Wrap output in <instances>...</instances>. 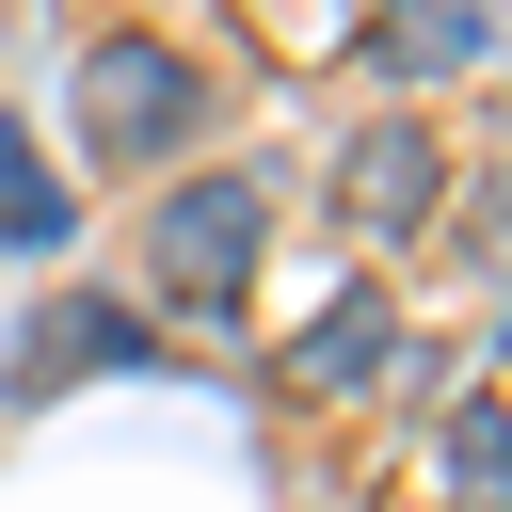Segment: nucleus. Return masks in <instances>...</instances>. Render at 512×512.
<instances>
[{
	"label": "nucleus",
	"instance_id": "obj_1",
	"mask_svg": "<svg viewBox=\"0 0 512 512\" xmlns=\"http://www.w3.org/2000/svg\"><path fill=\"white\" fill-rule=\"evenodd\" d=\"M192 128H208V64L176 32H96L80 48V160L160 176V160H192Z\"/></svg>",
	"mask_w": 512,
	"mask_h": 512
},
{
	"label": "nucleus",
	"instance_id": "obj_2",
	"mask_svg": "<svg viewBox=\"0 0 512 512\" xmlns=\"http://www.w3.org/2000/svg\"><path fill=\"white\" fill-rule=\"evenodd\" d=\"M256 256H272V176H256V160H208V176H176V192L144 208V288L192 304V320H224V304L256 288Z\"/></svg>",
	"mask_w": 512,
	"mask_h": 512
},
{
	"label": "nucleus",
	"instance_id": "obj_3",
	"mask_svg": "<svg viewBox=\"0 0 512 512\" xmlns=\"http://www.w3.org/2000/svg\"><path fill=\"white\" fill-rule=\"evenodd\" d=\"M336 208H352L368 240H400V224H432V208H448V144H432L416 112H368V128L336 144Z\"/></svg>",
	"mask_w": 512,
	"mask_h": 512
},
{
	"label": "nucleus",
	"instance_id": "obj_4",
	"mask_svg": "<svg viewBox=\"0 0 512 512\" xmlns=\"http://www.w3.org/2000/svg\"><path fill=\"white\" fill-rule=\"evenodd\" d=\"M80 368H144V320H128V304H96V288H64V304H32V320H16L0 400H48V384H80Z\"/></svg>",
	"mask_w": 512,
	"mask_h": 512
},
{
	"label": "nucleus",
	"instance_id": "obj_5",
	"mask_svg": "<svg viewBox=\"0 0 512 512\" xmlns=\"http://www.w3.org/2000/svg\"><path fill=\"white\" fill-rule=\"evenodd\" d=\"M384 368H400V304L352 272V288L288 336V400H352V384H384Z\"/></svg>",
	"mask_w": 512,
	"mask_h": 512
},
{
	"label": "nucleus",
	"instance_id": "obj_6",
	"mask_svg": "<svg viewBox=\"0 0 512 512\" xmlns=\"http://www.w3.org/2000/svg\"><path fill=\"white\" fill-rule=\"evenodd\" d=\"M368 64H384L400 96L480 80V64H496V16H480V0H416V16H384V32H368Z\"/></svg>",
	"mask_w": 512,
	"mask_h": 512
},
{
	"label": "nucleus",
	"instance_id": "obj_7",
	"mask_svg": "<svg viewBox=\"0 0 512 512\" xmlns=\"http://www.w3.org/2000/svg\"><path fill=\"white\" fill-rule=\"evenodd\" d=\"M496 480H512V416H496V368L448 400V496L464 512H496Z\"/></svg>",
	"mask_w": 512,
	"mask_h": 512
},
{
	"label": "nucleus",
	"instance_id": "obj_8",
	"mask_svg": "<svg viewBox=\"0 0 512 512\" xmlns=\"http://www.w3.org/2000/svg\"><path fill=\"white\" fill-rule=\"evenodd\" d=\"M0 240H64V176L32 144H0Z\"/></svg>",
	"mask_w": 512,
	"mask_h": 512
}]
</instances>
